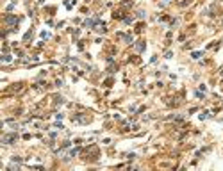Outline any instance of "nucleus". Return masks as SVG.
<instances>
[{
  "label": "nucleus",
  "instance_id": "f257e3e1",
  "mask_svg": "<svg viewBox=\"0 0 223 171\" xmlns=\"http://www.w3.org/2000/svg\"><path fill=\"white\" fill-rule=\"evenodd\" d=\"M14 139H16V135H14V134H5V135L2 137V143H5V144H11V143L14 141Z\"/></svg>",
  "mask_w": 223,
  "mask_h": 171
},
{
  "label": "nucleus",
  "instance_id": "f03ea898",
  "mask_svg": "<svg viewBox=\"0 0 223 171\" xmlns=\"http://www.w3.org/2000/svg\"><path fill=\"white\" fill-rule=\"evenodd\" d=\"M96 21H98V18H95V20H86V21H84V27H93Z\"/></svg>",
  "mask_w": 223,
  "mask_h": 171
},
{
  "label": "nucleus",
  "instance_id": "7ed1b4c3",
  "mask_svg": "<svg viewBox=\"0 0 223 171\" xmlns=\"http://www.w3.org/2000/svg\"><path fill=\"white\" fill-rule=\"evenodd\" d=\"M5 21H7V23H16V21H18V18L9 14V16H5Z\"/></svg>",
  "mask_w": 223,
  "mask_h": 171
},
{
  "label": "nucleus",
  "instance_id": "20e7f679",
  "mask_svg": "<svg viewBox=\"0 0 223 171\" xmlns=\"http://www.w3.org/2000/svg\"><path fill=\"white\" fill-rule=\"evenodd\" d=\"M2 62H11V55H4L2 57Z\"/></svg>",
  "mask_w": 223,
  "mask_h": 171
},
{
  "label": "nucleus",
  "instance_id": "39448f33",
  "mask_svg": "<svg viewBox=\"0 0 223 171\" xmlns=\"http://www.w3.org/2000/svg\"><path fill=\"white\" fill-rule=\"evenodd\" d=\"M193 57H195V59H200V57H202V53H200V52H195Z\"/></svg>",
  "mask_w": 223,
  "mask_h": 171
},
{
  "label": "nucleus",
  "instance_id": "423d86ee",
  "mask_svg": "<svg viewBox=\"0 0 223 171\" xmlns=\"http://www.w3.org/2000/svg\"><path fill=\"white\" fill-rule=\"evenodd\" d=\"M168 2H170V0H162V4H168Z\"/></svg>",
  "mask_w": 223,
  "mask_h": 171
}]
</instances>
